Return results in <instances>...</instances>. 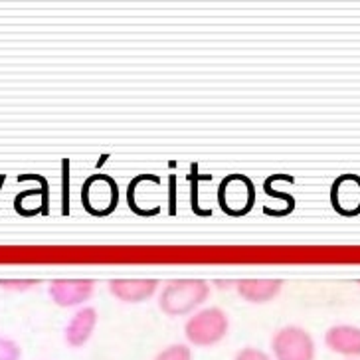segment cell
Listing matches in <instances>:
<instances>
[{
    "mask_svg": "<svg viewBox=\"0 0 360 360\" xmlns=\"http://www.w3.org/2000/svg\"><path fill=\"white\" fill-rule=\"evenodd\" d=\"M109 293L115 297L117 301L127 303V305H139L145 303L150 297H155L160 291L159 279H148V277H119L111 279L109 283Z\"/></svg>",
    "mask_w": 360,
    "mask_h": 360,
    "instance_id": "cell-8",
    "label": "cell"
},
{
    "mask_svg": "<svg viewBox=\"0 0 360 360\" xmlns=\"http://www.w3.org/2000/svg\"><path fill=\"white\" fill-rule=\"evenodd\" d=\"M212 287L206 279H169L159 291V309L172 319L191 317L208 301Z\"/></svg>",
    "mask_w": 360,
    "mask_h": 360,
    "instance_id": "cell-1",
    "label": "cell"
},
{
    "mask_svg": "<svg viewBox=\"0 0 360 360\" xmlns=\"http://www.w3.org/2000/svg\"><path fill=\"white\" fill-rule=\"evenodd\" d=\"M269 350L276 360H315L317 342L307 328L285 325L277 328L269 340Z\"/></svg>",
    "mask_w": 360,
    "mask_h": 360,
    "instance_id": "cell-4",
    "label": "cell"
},
{
    "mask_svg": "<svg viewBox=\"0 0 360 360\" xmlns=\"http://www.w3.org/2000/svg\"><path fill=\"white\" fill-rule=\"evenodd\" d=\"M330 206L342 218L360 216V176L359 174H340L330 184Z\"/></svg>",
    "mask_w": 360,
    "mask_h": 360,
    "instance_id": "cell-7",
    "label": "cell"
},
{
    "mask_svg": "<svg viewBox=\"0 0 360 360\" xmlns=\"http://www.w3.org/2000/svg\"><path fill=\"white\" fill-rule=\"evenodd\" d=\"M153 360H192V347L186 342H172L160 349Z\"/></svg>",
    "mask_w": 360,
    "mask_h": 360,
    "instance_id": "cell-13",
    "label": "cell"
},
{
    "mask_svg": "<svg viewBox=\"0 0 360 360\" xmlns=\"http://www.w3.org/2000/svg\"><path fill=\"white\" fill-rule=\"evenodd\" d=\"M0 360H22L20 345L4 335H0Z\"/></svg>",
    "mask_w": 360,
    "mask_h": 360,
    "instance_id": "cell-14",
    "label": "cell"
},
{
    "mask_svg": "<svg viewBox=\"0 0 360 360\" xmlns=\"http://www.w3.org/2000/svg\"><path fill=\"white\" fill-rule=\"evenodd\" d=\"M82 204L85 212L105 218L115 212L119 204V186L109 174H91L82 186Z\"/></svg>",
    "mask_w": 360,
    "mask_h": 360,
    "instance_id": "cell-5",
    "label": "cell"
},
{
    "mask_svg": "<svg viewBox=\"0 0 360 360\" xmlns=\"http://www.w3.org/2000/svg\"><path fill=\"white\" fill-rule=\"evenodd\" d=\"M255 198H257L255 184L250 176L240 174V172L224 176L216 191V200H218L220 210L232 218H242L252 212Z\"/></svg>",
    "mask_w": 360,
    "mask_h": 360,
    "instance_id": "cell-3",
    "label": "cell"
},
{
    "mask_svg": "<svg viewBox=\"0 0 360 360\" xmlns=\"http://www.w3.org/2000/svg\"><path fill=\"white\" fill-rule=\"evenodd\" d=\"M96 293L94 279H53L48 285V295L58 307L79 309Z\"/></svg>",
    "mask_w": 360,
    "mask_h": 360,
    "instance_id": "cell-6",
    "label": "cell"
},
{
    "mask_svg": "<svg viewBox=\"0 0 360 360\" xmlns=\"http://www.w3.org/2000/svg\"><path fill=\"white\" fill-rule=\"evenodd\" d=\"M97 321H99V313L96 307L91 305H84V307L75 309V313L65 323L64 328V340L68 347L72 349H82L85 347L97 328Z\"/></svg>",
    "mask_w": 360,
    "mask_h": 360,
    "instance_id": "cell-9",
    "label": "cell"
},
{
    "mask_svg": "<svg viewBox=\"0 0 360 360\" xmlns=\"http://www.w3.org/2000/svg\"><path fill=\"white\" fill-rule=\"evenodd\" d=\"M233 360H276L271 356V352L257 349V347H244L236 352Z\"/></svg>",
    "mask_w": 360,
    "mask_h": 360,
    "instance_id": "cell-16",
    "label": "cell"
},
{
    "mask_svg": "<svg viewBox=\"0 0 360 360\" xmlns=\"http://www.w3.org/2000/svg\"><path fill=\"white\" fill-rule=\"evenodd\" d=\"M325 347L345 360L360 359V327L339 323L325 330Z\"/></svg>",
    "mask_w": 360,
    "mask_h": 360,
    "instance_id": "cell-10",
    "label": "cell"
},
{
    "mask_svg": "<svg viewBox=\"0 0 360 360\" xmlns=\"http://www.w3.org/2000/svg\"><path fill=\"white\" fill-rule=\"evenodd\" d=\"M230 333V315L218 305H204L184 321V339L194 349H212Z\"/></svg>",
    "mask_w": 360,
    "mask_h": 360,
    "instance_id": "cell-2",
    "label": "cell"
},
{
    "mask_svg": "<svg viewBox=\"0 0 360 360\" xmlns=\"http://www.w3.org/2000/svg\"><path fill=\"white\" fill-rule=\"evenodd\" d=\"M233 285H236V293L244 301L252 305H264L274 301L281 293L283 281L274 277H248V279H238Z\"/></svg>",
    "mask_w": 360,
    "mask_h": 360,
    "instance_id": "cell-11",
    "label": "cell"
},
{
    "mask_svg": "<svg viewBox=\"0 0 360 360\" xmlns=\"http://www.w3.org/2000/svg\"><path fill=\"white\" fill-rule=\"evenodd\" d=\"M354 360H360V359H354Z\"/></svg>",
    "mask_w": 360,
    "mask_h": 360,
    "instance_id": "cell-19",
    "label": "cell"
},
{
    "mask_svg": "<svg viewBox=\"0 0 360 360\" xmlns=\"http://www.w3.org/2000/svg\"><path fill=\"white\" fill-rule=\"evenodd\" d=\"M264 191L265 194L269 196V198H277V200L281 202V208H283V214H291L293 210H295V198L291 196V194H285V192L281 191H276L267 180L264 182Z\"/></svg>",
    "mask_w": 360,
    "mask_h": 360,
    "instance_id": "cell-15",
    "label": "cell"
},
{
    "mask_svg": "<svg viewBox=\"0 0 360 360\" xmlns=\"http://www.w3.org/2000/svg\"><path fill=\"white\" fill-rule=\"evenodd\" d=\"M159 179L157 174H139L137 179L131 180L129 182V188H127V202H129V208H131V212H135L137 216H157L160 212V202L155 198V196H143L141 191L145 188V186H150L155 180Z\"/></svg>",
    "mask_w": 360,
    "mask_h": 360,
    "instance_id": "cell-12",
    "label": "cell"
},
{
    "mask_svg": "<svg viewBox=\"0 0 360 360\" xmlns=\"http://www.w3.org/2000/svg\"><path fill=\"white\" fill-rule=\"evenodd\" d=\"M38 283V279H0V287L4 291H28Z\"/></svg>",
    "mask_w": 360,
    "mask_h": 360,
    "instance_id": "cell-17",
    "label": "cell"
},
{
    "mask_svg": "<svg viewBox=\"0 0 360 360\" xmlns=\"http://www.w3.org/2000/svg\"><path fill=\"white\" fill-rule=\"evenodd\" d=\"M359 285H360V279H359Z\"/></svg>",
    "mask_w": 360,
    "mask_h": 360,
    "instance_id": "cell-18",
    "label": "cell"
}]
</instances>
